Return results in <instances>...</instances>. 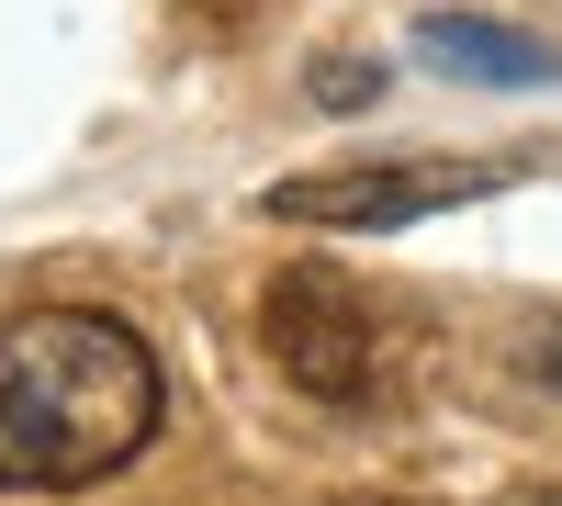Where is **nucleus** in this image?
<instances>
[{
    "mask_svg": "<svg viewBox=\"0 0 562 506\" xmlns=\"http://www.w3.org/2000/svg\"><path fill=\"white\" fill-rule=\"evenodd\" d=\"M158 349L102 304H34L0 327V495H79L158 439Z\"/></svg>",
    "mask_w": 562,
    "mask_h": 506,
    "instance_id": "1",
    "label": "nucleus"
},
{
    "mask_svg": "<svg viewBox=\"0 0 562 506\" xmlns=\"http://www.w3.org/2000/svg\"><path fill=\"white\" fill-rule=\"evenodd\" d=\"M259 338H270V360H281V383L315 394V405H371L383 372H394L383 304H371L338 259H293V270H281L270 304H259Z\"/></svg>",
    "mask_w": 562,
    "mask_h": 506,
    "instance_id": "2",
    "label": "nucleus"
},
{
    "mask_svg": "<svg viewBox=\"0 0 562 506\" xmlns=\"http://www.w3.org/2000/svg\"><path fill=\"white\" fill-rule=\"evenodd\" d=\"M518 180V158H371V169H304L270 180L259 214L270 225H326V237H394V225H428L450 203Z\"/></svg>",
    "mask_w": 562,
    "mask_h": 506,
    "instance_id": "3",
    "label": "nucleus"
},
{
    "mask_svg": "<svg viewBox=\"0 0 562 506\" xmlns=\"http://www.w3.org/2000/svg\"><path fill=\"white\" fill-rule=\"evenodd\" d=\"M416 57L450 68V79H484V90H562V57L540 34H506L484 12H428L416 23Z\"/></svg>",
    "mask_w": 562,
    "mask_h": 506,
    "instance_id": "4",
    "label": "nucleus"
},
{
    "mask_svg": "<svg viewBox=\"0 0 562 506\" xmlns=\"http://www.w3.org/2000/svg\"><path fill=\"white\" fill-rule=\"evenodd\" d=\"M315 102H326V113L383 102V57H315Z\"/></svg>",
    "mask_w": 562,
    "mask_h": 506,
    "instance_id": "5",
    "label": "nucleus"
},
{
    "mask_svg": "<svg viewBox=\"0 0 562 506\" xmlns=\"http://www.w3.org/2000/svg\"><path fill=\"white\" fill-rule=\"evenodd\" d=\"M529 383H551V394H562V327H540V338H529Z\"/></svg>",
    "mask_w": 562,
    "mask_h": 506,
    "instance_id": "6",
    "label": "nucleus"
},
{
    "mask_svg": "<svg viewBox=\"0 0 562 506\" xmlns=\"http://www.w3.org/2000/svg\"><path fill=\"white\" fill-rule=\"evenodd\" d=\"M551 506H562V495H551Z\"/></svg>",
    "mask_w": 562,
    "mask_h": 506,
    "instance_id": "7",
    "label": "nucleus"
}]
</instances>
